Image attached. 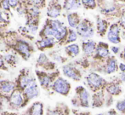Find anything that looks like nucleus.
Instances as JSON below:
<instances>
[{
  "instance_id": "nucleus-42",
  "label": "nucleus",
  "mask_w": 125,
  "mask_h": 115,
  "mask_svg": "<svg viewBox=\"0 0 125 115\" xmlns=\"http://www.w3.org/2000/svg\"><path fill=\"white\" fill-rule=\"evenodd\" d=\"M112 51L115 53V54H117V53L118 52V50H119V49L117 47H112Z\"/></svg>"
},
{
  "instance_id": "nucleus-34",
  "label": "nucleus",
  "mask_w": 125,
  "mask_h": 115,
  "mask_svg": "<svg viewBox=\"0 0 125 115\" xmlns=\"http://www.w3.org/2000/svg\"><path fill=\"white\" fill-rule=\"evenodd\" d=\"M117 109L119 111V112L125 113V99L124 101H121V102H117Z\"/></svg>"
},
{
  "instance_id": "nucleus-8",
  "label": "nucleus",
  "mask_w": 125,
  "mask_h": 115,
  "mask_svg": "<svg viewBox=\"0 0 125 115\" xmlns=\"http://www.w3.org/2000/svg\"><path fill=\"white\" fill-rule=\"evenodd\" d=\"M88 83L92 89H98L104 84L105 80L96 73H90L87 78Z\"/></svg>"
},
{
  "instance_id": "nucleus-22",
  "label": "nucleus",
  "mask_w": 125,
  "mask_h": 115,
  "mask_svg": "<svg viewBox=\"0 0 125 115\" xmlns=\"http://www.w3.org/2000/svg\"><path fill=\"white\" fill-rule=\"evenodd\" d=\"M27 14L30 19H38L40 15V8L37 6H31L27 10Z\"/></svg>"
},
{
  "instance_id": "nucleus-45",
  "label": "nucleus",
  "mask_w": 125,
  "mask_h": 115,
  "mask_svg": "<svg viewBox=\"0 0 125 115\" xmlns=\"http://www.w3.org/2000/svg\"><path fill=\"white\" fill-rule=\"evenodd\" d=\"M113 10H114V8H112V9H110V10H103V12H111V11H112Z\"/></svg>"
},
{
  "instance_id": "nucleus-29",
  "label": "nucleus",
  "mask_w": 125,
  "mask_h": 115,
  "mask_svg": "<svg viewBox=\"0 0 125 115\" xmlns=\"http://www.w3.org/2000/svg\"><path fill=\"white\" fill-rule=\"evenodd\" d=\"M97 26H98V31H99V33H100L101 34H104L105 30H106V22L99 19L97 22Z\"/></svg>"
},
{
  "instance_id": "nucleus-51",
  "label": "nucleus",
  "mask_w": 125,
  "mask_h": 115,
  "mask_svg": "<svg viewBox=\"0 0 125 115\" xmlns=\"http://www.w3.org/2000/svg\"><path fill=\"white\" fill-rule=\"evenodd\" d=\"M124 56H125V49H124Z\"/></svg>"
},
{
  "instance_id": "nucleus-43",
  "label": "nucleus",
  "mask_w": 125,
  "mask_h": 115,
  "mask_svg": "<svg viewBox=\"0 0 125 115\" xmlns=\"http://www.w3.org/2000/svg\"><path fill=\"white\" fill-rule=\"evenodd\" d=\"M107 115H117V114L115 113V111H109L108 114H107Z\"/></svg>"
},
{
  "instance_id": "nucleus-46",
  "label": "nucleus",
  "mask_w": 125,
  "mask_h": 115,
  "mask_svg": "<svg viewBox=\"0 0 125 115\" xmlns=\"http://www.w3.org/2000/svg\"><path fill=\"white\" fill-rule=\"evenodd\" d=\"M3 115H15V114H3Z\"/></svg>"
},
{
  "instance_id": "nucleus-12",
  "label": "nucleus",
  "mask_w": 125,
  "mask_h": 115,
  "mask_svg": "<svg viewBox=\"0 0 125 115\" xmlns=\"http://www.w3.org/2000/svg\"><path fill=\"white\" fill-rule=\"evenodd\" d=\"M63 73H64L65 76H66V77L70 78L72 79H74V80H79L81 78L80 74L77 71V69L69 66V65L65 66L63 68Z\"/></svg>"
},
{
  "instance_id": "nucleus-35",
  "label": "nucleus",
  "mask_w": 125,
  "mask_h": 115,
  "mask_svg": "<svg viewBox=\"0 0 125 115\" xmlns=\"http://www.w3.org/2000/svg\"><path fill=\"white\" fill-rule=\"evenodd\" d=\"M1 7L3 10L5 11H10V6L9 4V1L8 0H1Z\"/></svg>"
},
{
  "instance_id": "nucleus-13",
  "label": "nucleus",
  "mask_w": 125,
  "mask_h": 115,
  "mask_svg": "<svg viewBox=\"0 0 125 115\" xmlns=\"http://www.w3.org/2000/svg\"><path fill=\"white\" fill-rule=\"evenodd\" d=\"M29 115H43V105L41 102H34L28 110Z\"/></svg>"
},
{
  "instance_id": "nucleus-25",
  "label": "nucleus",
  "mask_w": 125,
  "mask_h": 115,
  "mask_svg": "<svg viewBox=\"0 0 125 115\" xmlns=\"http://www.w3.org/2000/svg\"><path fill=\"white\" fill-rule=\"evenodd\" d=\"M97 54L99 55L100 57H106L109 54L107 45L103 43H100L99 47L97 48Z\"/></svg>"
},
{
  "instance_id": "nucleus-3",
  "label": "nucleus",
  "mask_w": 125,
  "mask_h": 115,
  "mask_svg": "<svg viewBox=\"0 0 125 115\" xmlns=\"http://www.w3.org/2000/svg\"><path fill=\"white\" fill-rule=\"evenodd\" d=\"M52 88L56 93L61 95H66L70 91V84L62 78H58L54 81L52 84Z\"/></svg>"
},
{
  "instance_id": "nucleus-6",
  "label": "nucleus",
  "mask_w": 125,
  "mask_h": 115,
  "mask_svg": "<svg viewBox=\"0 0 125 115\" xmlns=\"http://www.w3.org/2000/svg\"><path fill=\"white\" fill-rule=\"evenodd\" d=\"M77 33L83 38H90L94 35V30L86 22L79 23L77 26Z\"/></svg>"
},
{
  "instance_id": "nucleus-33",
  "label": "nucleus",
  "mask_w": 125,
  "mask_h": 115,
  "mask_svg": "<svg viewBox=\"0 0 125 115\" xmlns=\"http://www.w3.org/2000/svg\"><path fill=\"white\" fill-rule=\"evenodd\" d=\"M82 3L85 7L94 8V6H95V1L94 0H82Z\"/></svg>"
},
{
  "instance_id": "nucleus-1",
  "label": "nucleus",
  "mask_w": 125,
  "mask_h": 115,
  "mask_svg": "<svg viewBox=\"0 0 125 115\" xmlns=\"http://www.w3.org/2000/svg\"><path fill=\"white\" fill-rule=\"evenodd\" d=\"M26 99L23 92L18 89H15L9 97V104L12 108H20L26 104Z\"/></svg>"
},
{
  "instance_id": "nucleus-48",
  "label": "nucleus",
  "mask_w": 125,
  "mask_h": 115,
  "mask_svg": "<svg viewBox=\"0 0 125 115\" xmlns=\"http://www.w3.org/2000/svg\"><path fill=\"white\" fill-rule=\"evenodd\" d=\"M1 107H2V102L0 101V108H1Z\"/></svg>"
},
{
  "instance_id": "nucleus-31",
  "label": "nucleus",
  "mask_w": 125,
  "mask_h": 115,
  "mask_svg": "<svg viewBox=\"0 0 125 115\" xmlns=\"http://www.w3.org/2000/svg\"><path fill=\"white\" fill-rule=\"evenodd\" d=\"M44 1L45 0H29L28 3L31 4L32 6H37L38 8L40 7H43L44 5Z\"/></svg>"
},
{
  "instance_id": "nucleus-50",
  "label": "nucleus",
  "mask_w": 125,
  "mask_h": 115,
  "mask_svg": "<svg viewBox=\"0 0 125 115\" xmlns=\"http://www.w3.org/2000/svg\"><path fill=\"white\" fill-rule=\"evenodd\" d=\"M23 115H29V114H23Z\"/></svg>"
},
{
  "instance_id": "nucleus-7",
  "label": "nucleus",
  "mask_w": 125,
  "mask_h": 115,
  "mask_svg": "<svg viewBox=\"0 0 125 115\" xmlns=\"http://www.w3.org/2000/svg\"><path fill=\"white\" fill-rule=\"evenodd\" d=\"M15 89H16L15 82L9 80L0 81V92L3 95H10Z\"/></svg>"
},
{
  "instance_id": "nucleus-47",
  "label": "nucleus",
  "mask_w": 125,
  "mask_h": 115,
  "mask_svg": "<svg viewBox=\"0 0 125 115\" xmlns=\"http://www.w3.org/2000/svg\"><path fill=\"white\" fill-rule=\"evenodd\" d=\"M1 33H2V27H1V26H0V34H1Z\"/></svg>"
},
{
  "instance_id": "nucleus-40",
  "label": "nucleus",
  "mask_w": 125,
  "mask_h": 115,
  "mask_svg": "<svg viewBox=\"0 0 125 115\" xmlns=\"http://www.w3.org/2000/svg\"><path fill=\"white\" fill-rule=\"evenodd\" d=\"M121 24H122V26H124V27H125V13L124 14V15H123V17H122Z\"/></svg>"
},
{
  "instance_id": "nucleus-26",
  "label": "nucleus",
  "mask_w": 125,
  "mask_h": 115,
  "mask_svg": "<svg viewBox=\"0 0 125 115\" xmlns=\"http://www.w3.org/2000/svg\"><path fill=\"white\" fill-rule=\"evenodd\" d=\"M46 24L49 25L54 31H58L61 26H63V23L58 20H47Z\"/></svg>"
},
{
  "instance_id": "nucleus-27",
  "label": "nucleus",
  "mask_w": 125,
  "mask_h": 115,
  "mask_svg": "<svg viewBox=\"0 0 125 115\" xmlns=\"http://www.w3.org/2000/svg\"><path fill=\"white\" fill-rule=\"evenodd\" d=\"M117 70V62H116V60L112 58L110 61H108V64L106 67V72L107 73H112L114 72Z\"/></svg>"
},
{
  "instance_id": "nucleus-28",
  "label": "nucleus",
  "mask_w": 125,
  "mask_h": 115,
  "mask_svg": "<svg viewBox=\"0 0 125 115\" xmlns=\"http://www.w3.org/2000/svg\"><path fill=\"white\" fill-rule=\"evenodd\" d=\"M3 61H4V62H7L10 65H14L15 63V61H16L15 56L11 54L4 55V56H3Z\"/></svg>"
},
{
  "instance_id": "nucleus-37",
  "label": "nucleus",
  "mask_w": 125,
  "mask_h": 115,
  "mask_svg": "<svg viewBox=\"0 0 125 115\" xmlns=\"http://www.w3.org/2000/svg\"><path fill=\"white\" fill-rule=\"evenodd\" d=\"M4 23H7V21L3 18V13H2V11L0 10V26H2V25L4 24Z\"/></svg>"
},
{
  "instance_id": "nucleus-10",
  "label": "nucleus",
  "mask_w": 125,
  "mask_h": 115,
  "mask_svg": "<svg viewBox=\"0 0 125 115\" xmlns=\"http://www.w3.org/2000/svg\"><path fill=\"white\" fill-rule=\"evenodd\" d=\"M119 26L117 25L114 24L112 25L109 31L108 34H107V38L110 42L113 44H118L120 42V38H119Z\"/></svg>"
},
{
  "instance_id": "nucleus-5",
  "label": "nucleus",
  "mask_w": 125,
  "mask_h": 115,
  "mask_svg": "<svg viewBox=\"0 0 125 115\" xmlns=\"http://www.w3.org/2000/svg\"><path fill=\"white\" fill-rule=\"evenodd\" d=\"M34 79H35L34 78L31 77L28 72H22L21 73V75L19 76L17 81L15 82V84H16V89L22 91L26 86H27L31 81L34 80Z\"/></svg>"
},
{
  "instance_id": "nucleus-39",
  "label": "nucleus",
  "mask_w": 125,
  "mask_h": 115,
  "mask_svg": "<svg viewBox=\"0 0 125 115\" xmlns=\"http://www.w3.org/2000/svg\"><path fill=\"white\" fill-rule=\"evenodd\" d=\"M47 115H62L60 112L58 111H49L47 113Z\"/></svg>"
},
{
  "instance_id": "nucleus-19",
  "label": "nucleus",
  "mask_w": 125,
  "mask_h": 115,
  "mask_svg": "<svg viewBox=\"0 0 125 115\" xmlns=\"http://www.w3.org/2000/svg\"><path fill=\"white\" fill-rule=\"evenodd\" d=\"M83 49L84 54L89 56V55H91L94 52V49H95V44L93 41H88V42H86V43H83Z\"/></svg>"
},
{
  "instance_id": "nucleus-17",
  "label": "nucleus",
  "mask_w": 125,
  "mask_h": 115,
  "mask_svg": "<svg viewBox=\"0 0 125 115\" xmlns=\"http://www.w3.org/2000/svg\"><path fill=\"white\" fill-rule=\"evenodd\" d=\"M37 64L38 66H40V67H43L44 68L48 69V65L50 66V64H51V62L49 60V58L47 57V56L43 53L39 55L38 56V60H37Z\"/></svg>"
},
{
  "instance_id": "nucleus-53",
  "label": "nucleus",
  "mask_w": 125,
  "mask_h": 115,
  "mask_svg": "<svg viewBox=\"0 0 125 115\" xmlns=\"http://www.w3.org/2000/svg\"><path fill=\"white\" fill-rule=\"evenodd\" d=\"M0 1H1V0H0Z\"/></svg>"
},
{
  "instance_id": "nucleus-9",
  "label": "nucleus",
  "mask_w": 125,
  "mask_h": 115,
  "mask_svg": "<svg viewBox=\"0 0 125 115\" xmlns=\"http://www.w3.org/2000/svg\"><path fill=\"white\" fill-rule=\"evenodd\" d=\"M37 76L38 78V80L41 84L42 87L43 88H49L50 86L51 83L53 81L52 76L48 73H45L43 72H40V71H36Z\"/></svg>"
},
{
  "instance_id": "nucleus-18",
  "label": "nucleus",
  "mask_w": 125,
  "mask_h": 115,
  "mask_svg": "<svg viewBox=\"0 0 125 115\" xmlns=\"http://www.w3.org/2000/svg\"><path fill=\"white\" fill-rule=\"evenodd\" d=\"M89 92L86 90L83 89L82 91L79 93V99H80L81 105L83 107H89Z\"/></svg>"
},
{
  "instance_id": "nucleus-36",
  "label": "nucleus",
  "mask_w": 125,
  "mask_h": 115,
  "mask_svg": "<svg viewBox=\"0 0 125 115\" xmlns=\"http://www.w3.org/2000/svg\"><path fill=\"white\" fill-rule=\"evenodd\" d=\"M9 1V4H10V8H14L16 9L19 5V0H8Z\"/></svg>"
},
{
  "instance_id": "nucleus-30",
  "label": "nucleus",
  "mask_w": 125,
  "mask_h": 115,
  "mask_svg": "<svg viewBox=\"0 0 125 115\" xmlns=\"http://www.w3.org/2000/svg\"><path fill=\"white\" fill-rule=\"evenodd\" d=\"M107 91L110 94H112V95H117L121 91V90L119 88V86L117 85V84H112V85L107 88Z\"/></svg>"
},
{
  "instance_id": "nucleus-4",
  "label": "nucleus",
  "mask_w": 125,
  "mask_h": 115,
  "mask_svg": "<svg viewBox=\"0 0 125 115\" xmlns=\"http://www.w3.org/2000/svg\"><path fill=\"white\" fill-rule=\"evenodd\" d=\"M22 92H23L26 100H31V99L38 96V95H39V89L38 87L36 80L34 79L33 81H31L22 91Z\"/></svg>"
},
{
  "instance_id": "nucleus-15",
  "label": "nucleus",
  "mask_w": 125,
  "mask_h": 115,
  "mask_svg": "<svg viewBox=\"0 0 125 115\" xmlns=\"http://www.w3.org/2000/svg\"><path fill=\"white\" fill-rule=\"evenodd\" d=\"M61 9L60 5H51L47 10V15L50 18H57L61 15Z\"/></svg>"
},
{
  "instance_id": "nucleus-21",
  "label": "nucleus",
  "mask_w": 125,
  "mask_h": 115,
  "mask_svg": "<svg viewBox=\"0 0 125 115\" xmlns=\"http://www.w3.org/2000/svg\"><path fill=\"white\" fill-rule=\"evenodd\" d=\"M66 34H67V28H66V26H63L56 32V34L54 38L57 40L58 42H60V41H61V40L64 39L65 37L66 36Z\"/></svg>"
},
{
  "instance_id": "nucleus-32",
  "label": "nucleus",
  "mask_w": 125,
  "mask_h": 115,
  "mask_svg": "<svg viewBox=\"0 0 125 115\" xmlns=\"http://www.w3.org/2000/svg\"><path fill=\"white\" fill-rule=\"evenodd\" d=\"M77 33H75L73 30H70L69 31V35H68V38H67V43H72V42H74L77 40Z\"/></svg>"
},
{
  "instance_id": "nucleus-44",
  "label": "nucleus",
  "mask_w": 125,
  "mask_h": 115,
  "mask_svg": "<svg viewBox=\"0 0 125 115\" xmlns=\"http://www.w3.org/2000/svg\"><path fill=\"white\" fill-rule=\"evenodd\" d=\"M121 79H122L123 81H125V72L122 73V75H121Z\"/></svg>"
},
{
  "instance_id": "nucleus-38",
  "label": "nucleus",
  "mask_w": 125,
  "mask_h": 115,
  "mask_svg": "<svg viewBox=\"0 0 125 115\" xmlns=\"http://www.w3.org/2000/svg\"><path fill=\"white\" fill-rule=\"evenodd\" d=\"M5 69V66H4V61L3 59V56H1L0 55V69Z\"/></svg>"
},
{
  "instance_id": "nucleus-16",
  "label": "nucleus",
  "mask_w": 125,
  "mask_h": 115,
  "mask_svg": "<svg viewBox=\"0 0 125 115\" xmlns=\"http://www.w3.org/2000/svg\"><path fill=\"white\" fill-rule=\"evenodd\" d=\"M38 29V19H30L27 22L26 30L29 33L35 34Z\"/></svg>"
},
{
  "instance_id": "nucleus-23",
  "label": "nucleus",
  "mask_w": 125,
  "mask_h": 115,
  "mask_svg": "<svg viewBox=\"0 0 125 115\" xmlns=\"http://www.w3.org/2000/svg\"><path fill=\"white\" fill-rule=\"evenodd\" d=\"M79 3L77 0H65L64 2V9L66 10H75L78 7Z\"/></svg>"
},
{
  "instance_id": "nucleus-49",
  "label": "nucleus",
  "mask_w": 125,
  "mask_h": 115,
  "mask_svg": "<svg viewBox=\"0 0 125 115\" xmlns=\"http://www.w3.org/2000/svg\"><path fill=\"white\" fill-rule=\"evenodd\" d=\"M97 115H104V114H97Z\"/></svg>"
},
{
  "instance_id": "nucleus-41",
  "label": "nucleus",
  "mask_w": 125,
  "mask_h": 115,
  "mask_svg": "<svg viewBox=\"0 0 125 115\" xmlns=\"http://www.w3.org/2000/svg\"><path fill=\"white\" fill-rule=\"evenodd\" d=\"M119 68H120L121 71H123V72H125V65L124 64L121 63V64L119 65Z\"/></svg>"
},
{
  "instance_id": "nucleus-14",
  "label": "nucleus",
  "mask_w": 125,
  "mask_h": 115,
  "mask_svg": "<svg viewBox=\"0 0 125 115\" xmlns=\"http://www.w3.org/2000/svg\"><path fill=\"white\" fill-rule=\"evenodd\" d=\"M56 32L57 31L53 30L49 25L45 24L43 28L42 29V31L40 32L39 35L42 38H54V36L56 34Z\"/></svg>"
},
{
  "instance_id": "nucleus-24",
  "label": "nucleus",
  "mask_w": 125,
  "mask_h": 115,
  "mask_svg": "<svg viewBox=\"0 0 125 115\" xmlns=\"http://www.w3.org/2000/svg\"><path fill=\"white\" fill-rule=\"evenodd\" d=\"M66 52L71 56H76L79 54V47L77 45H71L66 48Z\"/></svg>"
},
{
  "instance_id": "nucleus-20",
  "label": "nucleus",
  "mask_w": 125,
  "mask_h": 115,
  "mask_svg": "<svg viewBox=\"0 0 125 115\" xmlns=\"http://www.w3.org/2000/svg\"><path fill=\"white\" fill-rule=\"evenodd\" d=\"M67 21L68 23H69L70 26L71 27H77V26L79 23V18L78 15L76 13H73V14H69L67 15Z\"/></svg>"
},
{
  "instance_id": "nucleus-52",
  "label": "nucleus",
  "mask_w": 125,
  "mask_h": 115,
  "mask_svg": "<svg viewBox=\"0 0 125 115\" xmlns=\"http://www.w3.org/2000/svg\"><path fill=\"white\" fill-rule=\"evenodd\" d=\"M82 115H88V114H82Z\"/></svg>"
},
{
  "instance_id": "nucleus-11",
  "label": "nucleus",
  "mask_w": 125,
  "mask_h": 115,
  "mask_svg": "<svg viewBox=\"0 0 125 115\" xmlns=\"http://www.w3.org/2000/svg\"><path fill=\"white\" fill-rule=\"evenodd\" d=\"M55 39L54 38H42V39L36 42V45L39 49H44L52 48L54 45Z\"/></svg>"
},
{
  "instance_id": "nucleus-2",
  "label": "nucleus",
  "mask_w": 125,
  "mask_h": 115,
  "mask_svg": "<svg viewBox=\"0 0 125 115\" xmlns=\"http://www.w3.org/2000/svg\"><path fill=\"white\" fill-rule=\"evenodd\" d=\"M14 49L18 52L21 56H22L24 60H28L31 56V53L33 51V49L29 44L25 40L18 39L15 41V45H14Z\"/></svg>"
}]
</instances>
